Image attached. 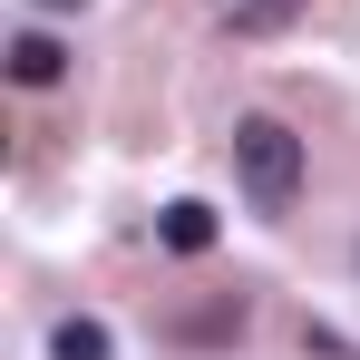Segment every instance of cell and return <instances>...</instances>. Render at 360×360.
<instances>
[{"mask_svg": "<svg viewBox=\"0 0 360 360\" xmlns=\"http://www.w3.org/2000/svg\"><path fill=\"white\" fill-rule=\"evenodd\" d=\"M234 176H243V195H253V214H292L302 205V136L283 117H243L234 127Z\"/></svg>", "mask_w": 360, "mask_h": 360, "instance_id": "6da1fadb", "label": "cell"}, {"mask_svg": "<svg viewBox=\"0 0 360 360\" xmlns=\"http://www.w3.org/2000/svg\"><path fill=\"white\" fill-rule=\"evenodd\" d=\"M59 39H49V30H20V39H10V78H20V88H59Z\"/></svg>", "mask_w": 360, "mask_h": 360, "instance_id": "3957f363", "label": "cell"}, {"mask_svg": "<svg viewBox=\"0 0 360 360\" xmlns=\"http://www.w3.org/2000/svg\"><path fill=\"white\" fill-rule=\"evenodd\" d=\"M156 243H166V253H205V243H214V205H195V195H176V205L156 214Z\"/></svg>", "mask_w": 360, "mask_h": 360, "instance_id": "7a4b0ae2", "label": "cell"}, {"mask_svg": "<svg viewBox=\"0 0 360 360\" xmlns=\"http://www.w3.org/2000/svg\"><path fill=\"white\" fill-rule=\"evenodd\" d=\"M49 360H117V341H108V321H88V311H68L59 331H49Z\"/></svg>", "mask_w": 360, "mask_h": 360, "instance_id": "277c9868", "label": "cell"}, {"mask_svg": "<svg viewBox=\"0 0 360 360\" xmlns=\"http://www.w3.org/2000/svg\"><path fill=\"white\" fill-rule=\"evenodd\" d=\"M30 10H88V0H30Z\"/></svg>", "mask_w": 360, "mask_h": 360, "instance_id": "8992f818", "label": "cell"}, {"mask_svg": "<svg viewBox=\"0 0 360 360\" xmlns=\"http://www.w3.org/2000/svg\"><path fill=\"white\" fill-rule=\"evenodd\" d=\"M302 0H234V10H224V20H234L243 39H263V30H283V20H292Z\"/></svg>", "mask_w": 360, "mask_h": 360, "instance_id": "5b68a950", "label": "cell"}]
</instances>
